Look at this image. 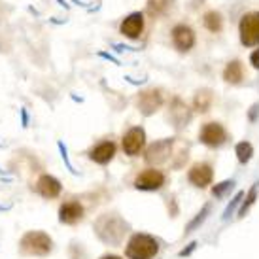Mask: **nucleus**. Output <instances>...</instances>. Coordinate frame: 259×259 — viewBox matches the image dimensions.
<instances>
[{"mask_svg":"<svg viewBox=\"0 0 259 259\" xmlns=\"http://www.w3.org/2000/svg\"><path fill=\"white\" fill-rule=\"evenodd\" d=\"M21 250L29 255H48L51 252V238L40 231L27 233L21 240Z\"/></svg>","mask_w":259,"mask_h":259,"instance_id":"7ed1b4c3","label":"nucleus"},{"mask_svg":"<svg viewBox=\"0 0 259 259\" xmlns=\"http://www.w3.org/2000/svg\"><path fill=\"white\" fill-rule=\"evenodd\" d=\"M189 182L197 187H206L214 178V170L208 163H197V165L191 166V170L187 174Z\"/></svg>","mask_w":259,"mask_h":259,"instance_id":"1a4fd4ad","label":"nucleus"},{"mask_svg":"<svg viewBox=\"0 0 259 259\" xmlns=\"http://www.w3.org/2000/svg\"><path fill=\"white\" fill-rule=\"evenodd\" d=\"M199 140L202 144L210 146V148H220L222 144L227 142V131L223 129V125H220V123H206L201 129Z\"/></svg>","mask_w":259,"mask_h":259,"instance_id":"20e7f679","label":"nucleus"},{"mask_svg":"<svg viewBox=\"0 0 259 259\" xmlns=\"http://www.w3.org/2000/svg\"><path fill=\"white\" fill-rule=\"evenodd\" d=\"M137 102H138V108L142 110V114L150 115L163 104V97H161V93L155 91V89H148V91H142V93H140Z\"/></svg>","mask_w":259,"mask_h":259,"instance_id":"9d476101","label":"nucleus"},{"mask_svg":"<svg viewBox=\"0 0 259 259\" xmlns=\"http://www.w3.org/2000/svg\"><path fill=\"white\" fill-rule=\"evenodd\" d=\"M102 259H121V257H117V255H104Z\"/></svg>","mask_w":259,"mask_h":259,"instance_id":"a878e982","label":"nucleus"},{"mask_svg":"<svg viewBox=\"0 0 259 259\" xmlns=\"http://www.w3.org/2000/svg\"><path fill=\"white\" fill-rule=\"evenodd\" d=\"M208 212H210V204H206V206H204V208L201 210V216H197V218L193 220V222L189 223V227H187V233H191V231H193L195 227L199 225V223L204 222V220H206V216H208Z\"/></svg>","mask_w":259,"mask_h":259,"instance_id":"4be33fe9","label":"nucleus"},{"mask_svg":"<svg viewBox=\"0 0 259 259\" xmlns=\"http://www.w3.org/2000/svg\"><path fill=\"white\" fill-rule=\"evenodd\" d=\"M240 32V42L246 48L259 46V12H250L240 19L238 25Z\"/></svg>","mask_w":259,"mask_h":259,"instance_id":"f03ea898","label":"nucleus"},{"mask_svg":"<svg viewBox=\"0 0 259 259\" xmlns=\"http://www.w3.org/2000/svg\"><path fill=\"white\" fill-rule=\"evenodd\" d=\"M172 44L178 51H189L195 46V32L187 25H176L172 29Z\"/></svg>","mask_w":259,"mask_h":259,"instance_id":"6e6552de","label":"nucleus"},{"mask_svg":"<svg viewBox=\"0 0 259 259\" xmlns=\"http://www.w3.org/2000/svg\"><path fill=\"white\" fill-rule=\"evenodd\" d=\"M235 153H237V159L240 163H248L253 155V146L250 142H238L237 148H235Z\"/></svg>","mask_w":259,"mask_h":259,"instance_id":"a211bd4d","label":"nucleus"},{"mask_svg":"<svg viewBox=\"0 0 259 259\" xmlns=\"http://www.w3.org/2000/svg\"><path fill=\"white\" fill-rule=\"evenodd\" d=\"M242 197H244V193H237L235 197H233V201L229 202V206H227V208H225V212H223V220H227V218L235 212V208L238 206V202H240V199H242Z\"/></svg>","mask_w":259,"mask_h":259,"instance_id":"5701e85b","label":"nucleus"},{"mask_svg":"<svg viewBox=\"0 0 259 259\" xmlns=\"http://www.w3.org/2000/svg\"><path fill=\"white\" fill-rule=\"evenodd\" d=\"M115 155V144L114 142H101V144H97L91 150L89 153V157L93 159L95 163H99V165H106L112 161V157Z\"/></svg>","mask_w":259,"mask_h":259,"instance_id":"ddd939ff","label":"nucleus"},{"mask_svg":"<svg viewBox=\"0 0 259 259\" xmlns=\"http://www.w3.org/2000/svg\"><path fill=\"white\" fill-rule=\"evenodd\" d=\"M212 93H210L208 89H202V91H199V93L195 95L193 99V106L195 110L199 112V114H204V112H208V108L212 106Z\"/></svg>","mask_w":259,"mask_h":259,"instance_id":"dca6fc26","label":"nucleus"},{"mask_svg":"<svg viewBox=\"0 0 259 259\" xmlns=\"http://www.w3.org/2000/svg\"><path fill=\"white\" fill-rule=\"evenodd\" d=\"M170 146H172V140H159L153 146L148 148V153H146V161L148 163H163L168 155H170Z\"/></svg>","mask_w":259,"mask_h":259,"instance_id":"9b49d317","label":"nucleus"},{"mask_svg":"<svg viewBox=\"0 0 259 259\" xmlns=\"http://www.w3.org/2000/svg\"><path fill=\"white\" fill-rule=\"evenodd\" d=\"M257 110H259V106H257V104H253V106H252V112H250V119H252V121L255 119V114H257Z\"/></svg>","mask_w":259,"mask_h":259,"instance_id":"393cba45","label":"nucleus"},{"mask_svg":"<svg viewBox=\"0 0 259 259\" xmlns=\"http://www.w3.org/2000/svg\"><path fill=\"white\" fill-rule=\"evenodd\" d=\"M146 144V135L144 129L140 127H133L127 131V135L123 137V151L127 155H138Z\"/></svg>","mask_w":259,"mask_h":259,"instance_id":"423d86ee","label":"nucleus"},{"mask_svg":"<svg viewBox=\"0 0 259 259\" xmlns=\"http://www.w3.org/2000/svg\"><path fill=\"white\" fill-rule=\"evenodd\" d=\"M242 65L238 63V61H231L229 65L225 66V70H223V79L227 81V83H233V85H237L242 81Z\"/></svg>","mask_w":259,"mask_h":259,"instance_id":"2eb2a0df","label":"nucleus"},{"mask_svg":"<svg viewBox=\"0 0 259 259\" xmlns=\"http://www.w3.org/2000/svg\"><path fill=\"white\" fill-rule=\"evenodd\" d=\"M142 30H144V15L140 14V12L127 15L121 25H119V32H121L123 36L133 38V40L140 36Z\"/></svg>","mask_w":259,"mask_h":259,"instance_id":"0eeeda50","label":"nucleus"},{"mask_svg":"<svg viewBox=\"0 0 259 259\" xmlns=\"http://www.w3.org/2000/svg\"><path fill=\"white\" fill-rule=\"evenodd\" d=\"M159 252V244L157 240L150 235H144V233H138L129 240L127 244V257L129 259H153Z\"/></svg>","mask_w":259,"mask_h":259,"instance_id":"f257e3e1","label":"nucleus"},{"mask_svg":"<svg viewBox=\"0 0 259 259\" xmlns=\"http://www.w3.org/2000/svg\"><path fill=\"white\" fill-rule=\"evenodd\" d=\"M202 23L210 32H220L223 29V17L220 12H206L202 17Z\"/></svg>","mask_w":259,"mask_h":259,"instance_id":"f3484780","label":"nucleus"},{"mask_svg":"<svg viewBox=\"0 0 259 259\" xmlns=\"http://www.w3.org/2000/svg\"><path fill=\"white\" fill-rule=\"evenodd\" d=\"M166 8H168V0H148V10L151 14H163Z\"/></svg>","mask_w":259,"mask_h":259,"instance_id":"aec40b11","label":"nucleus"},{"mask_svg":"<svg viewBox=\"0 0 259 259\" xmlns=\"http://www.w3.org/2000/svg\"><path fill=\"white\" fill-rule=\"evenodd\" d=\"M250 63H252L253 68H257V70H259V48L253 51L252 55H250Z\"/></svg>","mask_w":259,"mask_h":259,"instance_id":"b1692460","label":"nucleus"},{"mask_svg":"<svg viewBox=\"0 0 259 259\" xmlns=\"http://www.w3.org/2000/svg\"><path fill=\"white\" fill-rule=\"evenodd\" d=\"M233 187H235V182L225 180V182H222V184L214 186V189H212V195H214V197H223L225 193H229Z\"/></svg>","mask_w":259,"mask_h":259,"instance_id":"412c9836","label":"nucleus"},{"mask_svg":"<svg viewBox=\"0 0 259 259\" xmlns=\"http://www.w3.org/2000/svg\"><path fill=\"white\" fill-rule=\"evenodd\" d=\"M38 193L46 197V199H53V197H57L61 193V184L59 180H55L53 176H42L40 180H38Z\"/></svg>","mask_w":259,"mask_h":259,"instance_id":"4468645a","label":"nucleus"},{"mask_svg":"<svg viewBox=\"0 0 259 259\" xmlns=\"http://www.w3.org/2000/svg\"><path fill=\"white\" fill-rule=\"evenodd\" d=\"M81 218H83V206L76 201L65 202V204L61 206V210H59V220L63 223H68V225L78 223Z\"/></svg>","mask_w":259,"mask_h":259,"instance_id":"f8f14e48","label":"nucleus"},{"mask_svg":"<svg viewBox=\"0 0 259 259\" xmlns=\"http://www.w3.org/2000/svg\"><path fill=\"white\" fill-rule=\"evenodd\" d=\"M165 184V174L159 172L157 168H146L144 172H140L135 180L137 189H144V191H153Z\"/></svg>","mask_w":259,"mask_h":259,"instance_id":"39448f33","label":"nucleus"},{"mask_svg":"<svg viewBox=\"0 0 259 259\" xmlns=\"http://www.w3.org/2000/svg\"><path fill=\"white\" fill-rule=\"evenodd\" d=\"M257 189H259V182L257 184H253V187L250 189V193H248V197H246V202L238 208V216H244L246 212H248V208L252 206L253 202H255V197H257Z\"/></svg>","mask_w":259,"mask_h":259,"instance_id":"6ab92c4d","label":"nucleus"}]
</instances>
